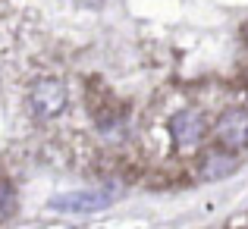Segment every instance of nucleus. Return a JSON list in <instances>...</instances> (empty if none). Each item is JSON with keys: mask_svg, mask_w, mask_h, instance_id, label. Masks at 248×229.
Masks as SVG:
<instances>
[{"mask_svg": "<svg viewBox=\"0 0 248 229\" xmlns=\"http://www.w3.org/2000/svg\"><path fill=\"white\" fill-rule=\"evenodd\" d=\"M214 138L223 151H245L248 148V110L230 107L226 113H220L217 126H214Z\"/></svg>", "mask_w": 248, "mask_h": 229, "instance_id": "obj_2", "label": "nucleus"}, {"mask_svg": "<svg viewBox=\"0 0 248 229\" xmlns=\"http://www.w3.org/2000/svg\"><path fill=\"white\" fill-rule=\"evenodd\" d=\"M170 135H173V145L179 148V151L198 148L207 135V122H204V116H201V110L186 107V110H179V113H173V120H170Z\"/></svg>", "mask_w": 248, "mask_h": 229, "instance_id": "obj_4", "label": "nucleus"}, {"mask_svg": "<svg viewBox=\"0 0 248 229\" xmlns=\"http://www.w3.org/2000/svg\"><path fill=\"white\" fill-rule=\"evenodd\" d=\"M29 107L38 120H54L66 110V85L60 78H38L29 91Z\"/></svg>", "mask_w": 248, "mask_h": 229, "instance_id": "obj_1", "label": "nucleus"}, {"mask_svg": "<svg viewBox=\"0 0 248 229\" xmlns=\"http://www.w3.org/2000/svg\"><path fill=\"white\" fill-rule=\"evenodd\" d=\"M116 198L113 188H101V192H66V195H54L47 201L50 211H60V214H94L110 207Z\"/></svg>", "mask_w": 248, "mask_h": 229, "instance_id": "obj_3", "label": "nucleus"}, {"mask_svg": "<svg viewBox=\"0 0 248 229\" xmlns=\"http://www.w3.org/2000/svg\"><path fill=\"white\" fill-rule=\"evenodd\" d=\"M13 214H16V188L6 179H0V223H6Z\"/></svg>", "mask_w": 248, "mask_h": 229, "instance_id": "obj_6", "label": "nucleus"}, {"mask_svg": "<svg viewBox=\"0 0 248 229\" xmlns=\"http://www.w3.org/2000/svg\"><path fill=\"white\" fill-rule=\"evenodd\" d=\"M239 169V157L232 151H207L201 157V167H198V176L207 182H217V179H226V176H232Z\"/></svg>", "mask_w": 248, "mask_h": 229, "instance_id": "obj_5", "label": "nucleus"}]
</instances>
